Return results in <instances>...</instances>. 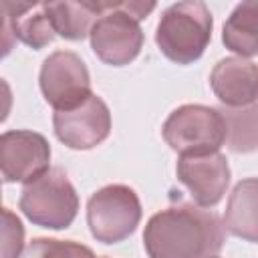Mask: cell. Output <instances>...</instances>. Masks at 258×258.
<instances>
[{"instance_id": "1", "label": "cell", "mask_w": 258, "mask_h": 258, "mask_svg": "<svg viewBox=\"0 0 258 258\" xmlns=\"http://www.w3.org/2000/svg\"><path fill=\"white\" fill-rule=\"evenodd\" d=\"M149 258H208L224 246V228L218 214L179 202L155 212L143 230Z\"/></svg>"}, {"instance_id": "2", "label": "cell", "mask_w": 258, "mask_h": 258, "mask_svg": "<svg viewBox=\"0 0 258 258\" xmlns=\"http://www.w3.org/2000/svg\"><path fill=\"white\" fill-rule=\"evenodd\" d=\"M155 10V2H103V10L89 30L91 48L99 60L125 67L143 48L141 20Z\"/></svg>"}, {"instance_id": "3", "label": "cell", "mask_w": 258, "mask_h": 258, "mask_svg": "<svg viewBox=\"0 0 258 258\" xmlns=\"http://www.w3.org/2000/svg\"><path fill=\"white\" fill-rule=\"evenodd\" d=\"M212 28L214 18L204 2H175L161 12L155 28V44L171 62L191 64L206 52Z\"/></svg>"}, {"instance_id": "4", "label": "cell", "mask_w": 258, "mask_h": 258, "mask_svg": "<svg viewBox=\"0 0 258 258\" xmlns=\"http://www.w3.org/2000/svg\"><path fill=\"white\" fill-rule=\"evenodd\" d=\"M20 212L40 228L67 230L79 212V196L62 167H48L24 183L18 200Z\"/></svg>"}, {"instance_id": "5", "label": "cell", "mask_w": 258, "mask_h": 258, "mask_svg": "<svg viewBox=\"0 0 258 258\" xmlns=\"http://www.w3.org/2000/svg\"><path fill=\"white\" fill-rule=\"evenodd\" d=\"M161 135L179 155L212 153L226 143V121L216 107L187 103L169 113Z\"/></svg>"}, {"instance_id": "6", "label": "cell", "mask_w": 258, "mask_h": 258, "mask_svg": "<svg viewBox=\"0 0 258 258\" xmlns=\"http://www.w3.org/2000/svg\"><path fill=\"white\" fill-rule=\"evenodd\" d=\"M141 220V202L133 187L109 183L87 202V224L97 242L119 244L127 240Z\"/></svg>"}, {"instance_id": "7", "label": "cell", "mask_w": 258, "mask_h": 258, "mask_svg": "<svg viewBox=\"0 0 258 258\" xmlns=\"http://www.w3.org/2000/svg\"><path fill=\"white\" fill-rule=\"evenodd\" d=\"M38 85L44 101L54 111L75 109L93 95L89 69L85 60L73 50L50 52L42 60Z\"/></svg>"}, {"instance_id": "8", "label": "cell", "mask_w": 258, "mask_h": 258, "mask_svg": "<svg viewBox=\"0 0 258 258\" xmlns=\"http://www.w3.org/2000/svg\"><path fill=\"white\" fill-rule=\"evenodd\" d=\"M50 163V143L42 133L10 129L0 133V181L28 183Z\"/></svg>"}, {"instance_id": "9", "label": "cell", "mask_w": 258, "mask_h": 258, "mask_svg": "<svg viewBox=\"0 0 258 258\" xmlns=\"http://www.w3.org/2000/svg\"><path fill=\"white\" fill-rule=\"evenodd\" d=\"M54 135L71 149L87 151L103 143L111 133V111L99 95H91L79 107L54 111Z\"/></svg>"}, {"instance_id": "10", "label": "cell", "mask_w": 258, "mask_h": 258, "mask_svg": "<svg viewBox=\"0 0 258 258\" xmlns=\"http://www.w3.org/2000/svg\"><path fill=\"white\" fill-rule=\"evenodd\" d=\"M175 173L200 208L218 206L230 185V165L220 151L179 155Z\"/></svg>"}, {"instance_id": "11", "label": "cell", "mask_w": 258, "mask_h": 258, "mask_svg": "<svg viewBox=\"0 0 258 258\" xmlns=\"http://www.w3.org/2000/svg\"><path fill=\"white\" fill-rule=\"evenodd\" d=\"M210 87L222 107L242 109L256 105L258 97V69L250 58L226 56L218 60L210 73Z\"/></svg>"}, {"instance_id": "12", "label": "cell", "mask_w": 258, "mask_h": 258, "mask_svg": "<svg viewBox=\"0 0 258 258\" xmlns=\"http://www.w3.org/2000/svg\"><path fill=\"white\" fill-rule=\"evenodd\" d=\"M14 36L26 46L40 50L54 40L50 18L44 10V2H2Z\"/></svg>"}, {"instance_id": "13", "label": "cell", "mask_w": 258, "mask_h": 258, "mask_svg": "<svg viewBox=\"0 0 258 258\" xmlns=\"http://www.w3.org/2000/svg\"><path fill=\"white\" fill-rule=\"evenodd\" d=\"M44 10L50 18L54 34L62 36L64 40H83L101 14L103 0L44 2Z\"/></svg>"}, {"instance_id": "14", "label": "cell", "mask_w": 258, "mask_h": 258, "mask_svg": "<svg viewBox=\"0 0 258 258\" xmlns=\"http://www.w3.org/2000/svg\"><path fill=\"white\" fill-rule=\"evenodd\" d=\"M256 194L258 183L256 177H246L236 183L234 191L230 194L226 212H224V224L222 228L246 242H256Z\"/></svg>"}, {"instance_id": "15", "label": "cell", "mask_w": 258, "mask_h": 258, "mask_svg": "<svg viewBox=\"0 0 258 258\" xmlns=\"http://www.w3.org/2000/svg\"><path fill=\"white\" fill-rule=\"evenodd\" d=\"M222 42L240 58L258 54V2L248 0L238 4L224 22Z\"/></svg>"}, {"instance_id": "16", "label": "cell", "mask_w": 258, "mask_h": 258, "mask_svg": "<svg viewBox=\"0 0 258 258\" xmlns=\"http://www.w3.org/2000/svg\"><path fill=\"white\" fill-rule=\"evenodd\" d=\"M256 105L242 109L220 107L226 121V143L236 153H250L256 149Z\"/></svg>"}, {"instance_id": "17", "label": "cell", "mask_w": 258, "mask_h": 258, "mask_svg": "<svg viewBox=\"0 0 258 258\" xmlns=\"http://www.w3.org/2000/svg\"><path fill=\"white\" fill-rule=\"evenodd\" d=\"M18 258H97L95 252L73 240L56 238H32L20 252Z\"/></svg>"}, {"instance_id": "18", "label": "cell", "mask_w": 258, "mask_h": 258, "mask_svg": "<svg viewBox=\"0 0 258 258\" xmlns=\"http://www.w3.org/2000/svg\"><path fill=\"white\" fill-rule=\"evenodd\" d=\"M24 248V224L8 208L0 206V258H18Z\"/></svg>"}, {"instance_id": "19", "label": "cell", "mask_w": 258, "mask_h": 258, "mask_svg": "<svg viewBox=\"0 0 258 258\" xmlns=\"http://www.w3.org/2000/svg\"><path fill=\"white\" fill-rule=\"evenodd\" d=\"M14 44H16V36L12 32L10 18H8L6 10L2 8V2H0V60L12 52Z\"/></svg>"}, {"instance_id": "20", "label": "cell", "mask_w": 258, "mask_h": 258, "mask_svg": "<svg viewBox=\"0 0 258 258\" xmlns=\"http://www.w3.org/2000/svg\"><path fill=\"white\" fill-rule=\"evenodd\" d=\"M12 103H14V97H12V89L8 85V81H4L0 77V123H4L12 111Z\"/></svg>"}, {"instance_id": "21", "label": "cell", "mask_w": 258, "mask_h": 258, "mask_svg": "<svg viewBox=\"0 0 258 258\" xmlns=\"http://www.w3.org/2000/svg\"><path fill=\"white\" fill-rule=\"evenodd\" d=\"M0 204H2V187H0Z\"/></svg>"}, {"instance_id": "22", "label": "cell", "mask_w": 258, "mask_h": 258, "mask_svg": "<svg viewBox=\"0 0 258 258\" xmlns=\"http://www.w3.org/2000/svg\"><path fill=\"white\" fill-rule=\"evenodd\" d=\"M208 258H220V256H208Z\"/></svg>"}]
</instances>
